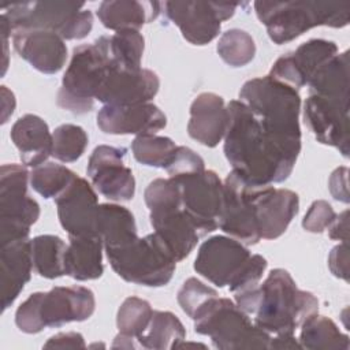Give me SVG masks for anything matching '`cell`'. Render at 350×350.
Listing matches in <instances>:
<instances>
[{"instance_id":"obj_1","label":"cell","mask_w":350,"mask_h":350,"mask_svg":"<svg viewBox=\"0 0 350 350\" xmlns=\"http://www.w3.org/2000/svg\"><path fill=\"white\" fill-rule=\"evenodd\" d=\"M227 108L230 123L224 135V154L232 171L252 186L286 180L297 163L301 142L268 129L241 100H231Z\"/></svg>"},{"instance_id":"obj_2","label":"cell","mask_w":350,"mask_h":350,"mask_svg":"<svg viewBox=\"0 0 350 350\" xmlns=\"http://www.w3.org/2000/svg\"><path fill=\"white\" fill-rule=\"evenodd\" d=\"M254 11L278 44L290 42L317 26L345 27L349 23V3L327 1H256Z\"/></svg>"},{"instance_id":"obj_3","label":"cell","mask_w":350,"mask_h":350,"mask_svg":"<svg viewBox=\"0 0 350 350\" xmlns=\"http://www.w3.org/2000/svg\"><path fill=\"white\" fill-rule=\"evenodd\" d=\"M260 293L254 324L268 334H294L309 316L319 312L317 298L299 290L291 275L282 268L268 273L260 284Z\"/></svg>"},{"instance_id":"obj_4","label":"cell","mask_w":350,"mask_h":350,"mask_svg":"<svg viewBox=\"0 0 350 350\" xmlns=\"http://www.w3.org/2000/svg\"><path fill=\"white\" fill-rule=\"evenodd\" d=\"M96 309V298L83 286H56L46 293L37 291L15 312V324L25 334H38L46 327H62L88 320Z\"/></svg>"},{"instance_id":"obj_5","label":"cell","mask_w":350,"mask_h":350,"mask_svg":"<svg viewBox=\"0 0 350 350\" xmlns=\"http://www.w3.org/2000/svg\"><path fill=\"white\" fill-rule=\"evenodd\" d=\"M193 320L194 331L209 336L216 349H269L271 334L252 323L228 298H211L197 310Z\"/></svg>"},{"instance_id":"obj_6","label":"cell","mask_w":350,"mask_h":350,"mask_svg":"<svg viewBox=\"0 0 350 350\" xmlns=\"http://www.w3.org/2000/svg\"><path fill=\"white\" fill-rule=\"evenodd\" d=\"M239 100L268 129L283 138L301 142L298 90L265 75L246 81L239 90Z\"/></svg>"},{"instance_id":"obj_7","label":"cell","mask_w":350,"mask_h":350,"mask_svg":"<svg viewBox=\"0 0 350 350\" xmlns=\"http://www.w3.org/2000/svg\"><path fill=\"white\" fill-rule=\"evenodd\" d=\"M109 64L103 37L74 48L57 92V105L74 115L90 112Z\"/></svg>"},{"instance_id":"obj_8","label":"cell","mask_w":350,"mask_h":350,"mask_svg":"<svg viewBox=\"0 0 350 350\" xmlns=\"http://www.w3.org/2000/svg\"><path fill=\"white\" fill-rule=\"evenodd\" d=\"M112 269L123 280L146 286L161 287L174 276L176 260L164 241L152 232L144 238L105 250Z\"/></svg>"},{"instance_id":"obj_9","label":"cell","mask_w":350,"mask_h":350,"mask_svg":"<svg viewBox=\"0 0 350 350\" xmlns=\"http://www.w3.org/2000/svg\"><path fill=\"white\" fill-rule=\"evenodd\" d=\"M3 10L12 31L49 30L63 40H82L93 27V14L83 8V3L25 1L3 5Z\"/></svg>"},{"instance_id":"obj_10","label":"cell","mask_w":350,"mask_h":350,"mask_svg":"<svg viewBox=\"0 0 350 350\" xmlns=\"http://www.w3.org/2000/svg\"><path fill=\"white\" fill-rule=\"evenodd\" d=\"M30 174L25 165L3 164L0 170V245L27 239L40 217L38 202L29 196Z\"/></svg>"},{"instance_id":"obj_11","label":"cell","mask_w":350,"mask_h":350,"mask_svg":"<svg viewBox=\"0 0 350 350\" xmlns=\"http://www.w3.org/2000/svg\"><path fill=\"white\" fill-rule=\"evenodd\" d=\"M180 189L182 209L193 220L200 237L219 227L223 205V182L212 170L171 176Z\"/></svg>"},{"instance_id":"obj_12","label":"cell","mask_w":350,"mask_h":350,"mask_svg":"<svg viewBox=\"0 0 350 350\" xmlns=\"http://www.w3.org/2000/svg\"><path fill=\"white\" fill-rule=\"evenodd\" d=\"M238 5L235 3L186 0L165 1L164 10L186 41L193 45H205L219 36L221 22L232 18Z\"/></svg>"},{"instance_id":"obj_13","label":"cell","mask_w":350,"mask_h":350,"mask_svg":"<svg viewBox=\"0 0 350 350\" xmlns=\"http://www.w3.org/2000/svg\"><path fill=\"white\" fill-rule=\"evenodd\" d=\"M349 109L350 98L327 97L309 93L304 105V118L320 144L349 156Z\"/></svg>"},{"instance_id":"obj_14","label":"cell","mask_w":350,"mask_h":350,"mask_svg":"<svg viewBox=\"0 0 350 350\" xmlns=\"http://www.w3.org/2000/svg\"><path fill=\"white\" fill-rule=\"evenodd\" d=\"M252 253L239 241L215 235L205 241L197 253L194 269L217 287L230 286L247 264Z\"/></svg>"},{"instance_id":"obj_15","label":"cell","mask_w":350,"mask_h":350,"mask_svg":"<svg viewBox=\"0 0 350 350\" xmlns=\"http://www.w3.org/2000/svg\"><path fill=\"white\" fill-rule=\"evenodd\" d=\"M127 150L119 146L98 145L88 161V176L100 194L111 201H130L135 193L131 168L124 165Z\"/></svg>"},{"instance_id":"obj_16","label":"cell","mask_w":350,"mask_h":350,"mask_svg":"<svg viewBox=\"0 0 350 350\" xmlns=\"http://www.w3.org/2000/svg\"><path fill=\"white\" fill-rule=\"evenodd\" d=\"M219 228L245 245H256L261 239L250 198V185L234 171L223 182Z\"/></svg>"},{"instance_id":"obj_17","label":"cell","mask_w":350,"mask_h":350,"mask_svg":"<svg viewBox=\"0 0 350 350\" xmlns=\"http://www.w3.org/2000/svg\"><path fill=\"white\" fill-rule=\"evenodd\" d=\"M159 88L160 79L152 70L131 71L111 63L96 100L112 107L138 105L149 103L157 94Z\"/></svg>"},{"instance_id":"obj_18","label":"cell","mask_w":350,"mask_h":350,"mask_svg":"<svg viewBox=\"0 0 350 350\" xmlns=\"http://www.w3.org/2000/svg\"><path fill=\"white\" fill-rule=\"evenodd\" d=\"M250 198L262 239H276L287 230L299 211L298 194L288 189L252 186Z\"/></svg>"},{"instance_id":"obj_19","label":"cell","mask_w":350,"mask_h":350,"mask_svg":"<svg viewBox=\"0 0 350 350\" xmlns=\"http://www.w3.org/2000/svg\"><path fill=\"white\" fill-rule=\"evenodd\" d=\"M55 202L59 221L68 237L97 235L96 223L100 204L96 191L86 179L77 176Z\"/></svg>"},{"instance_id":"obj_20","label":"cell","mask_w":350,"mask_h":350,"mask_svg":"<svg viewBox=\"0 0 350 350\" xmlns=\"http://www.w3.org/2000/svg\"><path fill=\"white\" fill-rule=\"evenodd\" d=\"M12 44L16 53L40 72L56 74L66 64V42L53 31L15 30L12 31Z\"/></svg>"},{"instance_id":"obj_21","label":"cell","mask_w":350,"mask_h":350,"mask_svg":"<svg viewBox=\"0 0 350 350\" xmlns=\"http://www.w3.org/2000/svg\"><path fill=\"white\" fill-rule=\"evenodd\" d=\"M165 124V115L152 103L129 107L103 105L97 112L98 129L112 135L156 134Z\"/></svg>"},{"instance_id":"obj_22","label":"cell","mask_w":350,"mask_h":350,"mask_svg":"<svg viewBox=\"0 0 350 350\" xmlns=\"http://www.w3.org/2000/svg\"><path fill=\"white\" fill-rule=\"evenodd\" d=\"M228 123V108L219 94L205 92L193 100L187 133L201 145L208 148L217 146L227 133Z\"/></svg>"},{"instance_id":"obj_23","label":"cell","mask_w":350,"mask_h":350,"mask_svg":"<svg viewBox=\"0 0 350 350\" xmlns=\"http://www.w3.org/2000/svg\"><path fill=\"white\" fill-rule=\"evenodd\" d=\"M153 232H156L171 250L176 262L186 258L201 238L193 220L182 209V205L149 212Z\"/></svg>"},{"instance_id":"obj_24","label":"cell","mask_w":350,"mask_h":350,"mask_svg":"<svg viewBox=\"0 0 350 350\" xmlns=\"http://www.w3.org/2000/svg\"><path fill=\"white\" fill-rule=\"evenodd\" d=\"M33 268L31 239H21L1 246L0 273H1V309H8L25 284L30 280Z\"/></svg>"},{"instance_id":"obj_25","label":"cell","mask_w":350,"mask_h":350,"mask_svg":"<svg viewBox=\"0 0 350 350\" xmlns=\"http://www.w3.org/2000/svg\"><path fill=\"white\" fill-rule=\"evenodd\" d=\"M10 135L22 163L27 167H38L52 156L53 137L46 122L37 115L21 116L14 123Z\"/></svg>"},{"instance_id":"obj_26","label":"cell","mask_w":350,"mask_h":350,"mask_svg":"<svg viewBox=\"0 0 350 350\" xmlns=\"http://www.w3.org/2000/svg\"><path fill=\"white\" fill-rule=\"evenodd\" d=\"M157 1H138V0H107L98 5L97 16L104 27L122 31L138 30L152 21H154L161 8Z\"/></svg>"},{"instance_id":"obj_27","label":"cell","mask_w":350,"mask_h":350,"mask_svg":"<svg viewBox=\"0 0 350 350\" xmlns=\"http://www.w3.org/2000/svg\"><path fill=\"white\" fill-rule=\"evenodd\" d=\"M103 249L98 235L70 237L64 256L66 275L79 282L98 279L104 272Z\"/></svg>"},{"instance_id":"obj_28","label":"cell","mask_w":350,"mask_h":350,"mask_svg":"<svg viewBox=\"0 0 350 350\" xmlns=\"http://www.w3.org/2000/svg\"><path fill=\"white\" fill-rule=\"evenodd\" d=\"M96 230L105 250L122 247L138 238L133 213L118 204L98 205Z\"/></svg>"},{"instance_id":"obj_29","label":"cell","mask_w":350,"mask_h":350,"mask_svg":"<svg viewBox=\"0 0 350 350\" xmlns=\"http://www.w3.org/2000/svg\"><path fill=\"white\" fill-rule=\"evenodd\" d=\"M350 57L349 51L335 55L329 62L321 66L310 78L309 93L350 98Z\"/></svg>"},{"instance_id":"obj_30","label":"cell","mask_w":350,"mask_h":350,"mask_svg":"<svg viewBox=\"0 0 350 350\" xmlns=\"http://www.w3.org/2000/svg\"><path fill=\"white\" fill-rule=\"evenodd\" d=\"M299 343L309 350H349L350 340L328 317L317 313L309 316L301 325Z\"/></svg>"},{"instance_id":"obj_31","label":"cell","mask_w":350,"mask_h":350,"mask_svg":"<svg viewBox=\"0 0 350 350\" xmlns=\"http://www.w3.org/2000/svg\"><path fill=\"white\" fill-rule=\"evenodd\" d=\"M185 338L186 329L174 313L153 310L149 327L137 342L144 349H178Z\"/></svg>"},{"instance_id":"obj_32","label":"cell","mask_w":350,"mask_h":350,"mask_svg":"<svg viewBox=\"0 0 350 350\" xmlns=\"http://www.w3.org/2000/svg\"><path fill=\"white\" fill-rule=\"evenodd\" d=\"M67 245L57 235H38L31 239L34 271L45 279H57L66 275L64 256Z\"/></svg>"},{"instance_id":"obj_33","label":"cell","mask_w":350,"mask_h":350,"mask_svg":"<svg viewBox=\"0 0 350 350\" xmlns=\"http://www.w3.org/2000/svg\"><path fill=\"white\" fill-rule=\"evenodd\" d=\"M111 63L116 67L137 71L145 48L144 36L138 30H122L112 36H101Z\"/></svg>"},{"instance_id":"obj_34","label":"cell","mask_w":350,"mask_h":350,"mask_svg":"<svg viewBox=\"0 0 350 350\" xmlns=\"http://www.w3.org/2000/svg\"><path fill=\"white\" fill-rule=\"evenodd\" d=\"M290 55L299 77L304 83L308 85L314 72L338 55V46L334 41L313 38L301 44L294 52H290Z\"/></svg>"},{"instance_id":"obj_35","label":"cell","mask_w":350,"mask_h":350,"mask_svg":"<svg viewBox=\"0 0 350 350\" xmlns=\"http://www.w3.org/2000/svg\"><path fill=\"white\" fill-rule=\"evenodd\" d=\"M78 175L66 165L45 161L30 172L31 187L44 198L56 200Z\"/></svg>"},{"instance_id":"obj_36","label":"cell","mask_w":350,"mask_h":350,"mask_svg":"<svg viewBox=\"0 0 350 350\" xmlns=\"http://www.w3.org/2000/svg\"><path fill=\"white\" fill-rule=\"evenodd\" d=\"M175 149L176 145L171 138L156 134L137 135L131 144L133 156L138 163L164 170L168 165Z\"/></svg>"},{"instance_id":"obj_37","label":"cell","mask_w":350,"mask_h":350,"mask_svg":"<svg viewBox=\"0 0 350 350\" xmlns=\"http://www.w3.org/2000/svg\"><path fill=\"white\" fill-rule=\"evenodd\" d=\"M216 51L226 64L231 67H243L254 59L256 44L247 31L230 29L219 38Z\"/></svg>"},{"instance_id":"obj_38","label":"cell","mask_w":350,"mask_h":350,"mask_svg":"<svg viewBox=\"0 0 350 350\" xmlns=\"http://www.w3.org/2000/svg\"><path fill=\"white\" fill-rule=\"evenodd\" d=\"M153 309L146 299L138 297L126 298L116 314V325L120 334L135 340L146 331L152 320Z\"/></svg>"},{"instance_id":"obj_39","label":"cell","mask_w":350,"mask_h":350,"mask_svg":"<svg viewBox=\"0 0 350 350\" xmlns=\"http://www.w3.org/2000/svg\"><path fill=\"white\" fill-rule=\"evenodd\" d=\"M52 137V156L63 163L77 161L85 153L89 142L86 131L81 126L71 123L59 126Z\"/></svg>"},{"instance_id":"obj_40","label":"cell","mask_w":350,"mask_h":350,"mask_svg":"<svg viewBox=\"0 0 350 350\" xmlns=\"http://www.w3.org/2000/svg\"><path fill=\"white\" fill-rule=\"evenodd\" d=\"M213 297H217L215 288L204 284L197 278H189L178 291V304L182 310L193 319L197 310Z\"/></svg>"},{"instance_id":"obj_41","label":"cell","mask_w":350,"mask_h":350,"mask_svg":"<svg viewBox=\"0 0 350 350\" xmlns=\"http://www.w3.org/2000/svg\"><path fill=\"white\" fill-rule=\"evenodd\" d=\"M205 170V163L200 154L187 146H176L165 171L170 176H182Z\"/></svg>"},{"instance_id":"obj_42","label":"cell","mask_w":350,"mask_h":350,"mask_svg":"<svg viewBox=\"0 0 350 350\" xmlns=\"http://www.w3.org/2000/svg\"><path fill=\"white\" fill-rule=\"evenodd\" d=\"M336 213L329 202L324 200L314 201L302 219V227L308 232L320 234L335 220Z\"/></svg>"},{"instance_id":"obj_43","label":"cell","mask_w":350,"mask_h":350,"mask_svg":"<svg viewBox=\"0 0 350 350\" xmlns=\"http://www.w3.org/2000/svg\"><path fill=\"white\" fill-rule=\"evenodd\" d=\"M328 267L334 276L349 282V247L347 242L336 245L328 254Z\"/></svg>"},{"instance_id":"obj_44","label":"cell","mask_w":350,"mask_h":350,"mask_svg":"<svg viewBox=\"0 0 350 350\" xmlns=\"http://www.w3.org/2000/svg\"><path fill=\"white\" fill-rule=\"evenodd\" d=\"M328 187L331 196L340 202L347 204L349 197V168L347 167H338L329 176Z\"/></svg>"},{"instance_id":"obj_45","label":"cell","mask_w":350,"mask_h":350,"mask_svg":"<svg viewBox=\"0 0 350 350\" xmlns=\"http://www.w3.org/2000/svg\"><path fill=\"white\" fill-rule=\"evenodd\" d=\"M45 349H85L86 343L79 332H60L49 338L44 345Z\"/></svg>"},{"instance_id":"obj_46","label":"cell","mask_w":350,"mask_h":350,"mask_svg":"<svg viewBox=\"0 0 350 350\" xmlns=\"http://www.w3.org/2000/svg\"><path fill=\"white\" fill-rule=\"evenodd\" d=\"M328 237L331 239L347 242L349 238V211L336 215L332 224L328 227Z\"/></svg>"},{"instance_id":"obj_47","label":"cell","mask_w":350,"mask_h":350,"mask_svg":"<svg viewBox=\"0 0 350 350\" xmlns=\"http://www.w3.org/2000/svg\"><path fill=\"white\" fill-rule=\"evenodd\" d=\"M269 349H290V350H301L302 346L299 343V340H297V338L294 336V334L286 332V334H278L275 335V338H271L269 340Z\"/></svg>"},{"instance_id":"obj_48","label":"cell","mask_w":350,"mask_h":350,"mask_svg":"<svg viewBox=\"0 0 350 350\" xmlns=\"http://www.w3.org/2000/svg\"><path fill=\"white\" fill-rule=\"evenodd\" d=\"M15 96L14 93L7 88L1 86V123H7L8 118L12 115L15 109Z\"/></svg>"},{"instance_id":"obj_49","label":"cell","mask_w":350,"mask_h":350,"mask_svg":"<svg viewBox=\"0 0 350 350\" xmlns=\"http://www.w3.org/2000/svg\"><path fill=\"white\" fill-rule=\"evenodd\" d=\"M134 338L131 336H127V335H123V334H118L113 343H112V347L116 349V347H120V349H133V347H137V345L134 343Z\"/></svg>"}]
</instances>
